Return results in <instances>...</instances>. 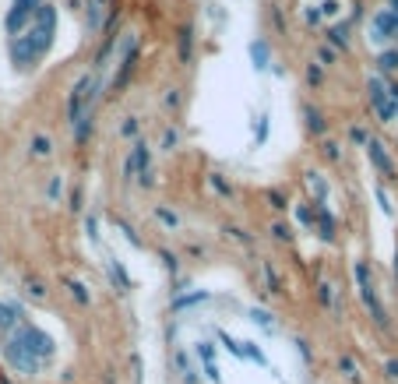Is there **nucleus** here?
Returning <instances> with one entry per match:
<instances>
[{"instance_id": "nucleus-1", "label": "nucleus", "mask_w": 398, "mask_h": 384, "mask_svg": "<svg viewBox=\"0 0 398 384\" xmlns=\"http://www.w3.org/2000/svg\"><path fill=\"white\" fill-rule=\"evenodd\" d=\"M53 25H57V11L50 4H39V11L29 22V32L11 39V60L18 68H32L53 46Z\"/></svg>"}, {"instance_id": "nucleus-2", "label": "nucleus", "mask_w": 398, "mask_h": 384, "mask_svg": "<svg viewBox=\"0 0 398 384\" xmlns=\"http://www.w3.org/2000/svg\"><path fill=\"white\" fill-rule=\"evenodd\" d=\"M92 103H96V75H82L78 85L71 89V103H68V117L75 127L85 117H92Z\"/></svg>"}, {"instance_id": "nucleus-3", "label": "nucleus", "mask_w": 398, "mask_h": 384, "mask_svg": "<svg viewBox=\"0 0 398 384\" xmlns=\"http://www.w3.org/2000/svg\"><path fill=\"white\" fill-rule=\"evenodd\" d=\"M11 338H15V342H18V345H22V349H25L29 356H36L39 363H46V359L53 356V338H50V335H46L43 328L22 324V328H18V331H15Z\"/></svg>"}, {"instance_id": "nucleus-4", "label": "nucleus", "mask_w": 398, "mask_h": 384, "mask_svg": "<svg viewBox=\"0 0 398 384\" xmlns=\"http://www.w3.org/2000/svg\"><path fill=\"white\" fill-rule=\"evenodd\" d=\"M4 356H8V363H11V366H18L22 373H36V370L43 366V363H39L36 356H29V352H25L15 338H8V342H4Z\"/></svg>"}, {"instance_id": "nucleus-5", "label": "nucleus", "mask_w": 398, "mask_h": 384, "mask_svg": "<svg viewBox=\"0 0 398 384\" xmlns=\"http://www.w3.org/2000/svg\"><path fill=\"white\" fill-rule=\"evenodd\" d=\"M39 11V0H15V8H11V15H8V32H22L25 29V22H32V15Z\"/></svg>"}, {"instance_id": "nucleus-6", "label": "nucleus", "mask_w": 398, "mask_h": 384, "mask_svg": "<svg viewBox=\"0 0 398 384\" xmlns=\"http://www.w3.org/2000/svg\"><path fill=\"white\" fill-rule=\"evenodd\" d=\"M387 89L380 85V78H370V99H373V106H377V113H380V120H391L394 117V106L387 103V96H384Z\"/></svg>"}, {"instance_id": "nucleus-7", "label": "nucleus", "mask_w": 398, "mask_h": 384, "mask_svg": "<svg viewBox=\"0 0 398 384\" xmlns=\"http://www.w3.org/2000/svg\"><path fill=\"white\" fill-rule=\"evenodd\" d=\"M250 57H254V68H261V71H264V68L271 64L268 43H264V39H254V43H250Z\"/></svg>"}, {"instance_id": "nucleus-8", "label": "nucleus", "mask_w": 398, "mask_h": 384, "mask_svg": "<svg viewBox=\"0 0 398 384\" xmlns=\"http://www.w3.org/2000/svg\"><path fill=\"white\" fill-rule=\"evenodd\" d=\"M15 324H18V307L0 303V328H15Z\"/></svg>"}, {"instance_id": "nucleus-9", "label": "nucleus", "mask_w": 398, "mask_h": 384, "mask_svg": "<svg viewBox=\"0 0 398 384\" xmlns=\"http://www.w3.org/2000/svg\"><path fill=\"white\" fill-rule=\"evenodd\" d=\"M366 152H370V159H373L384 173H391V162H387V155L380 152V145H377V141H366Z\"/></svg>"}, {"instance_id": "nucleus-10", "label": "nucleus", "mask_w": 398, "mask_h": 384, "mask_svg": "<svg viewBox=\"0 0 398 384\" xmlns=\"http://www.w3.org/2000/svg\"><path fill=\"white\" fill-rule=\"evenodd\" d=\"M50 152H53L50 138H46V134H36V138H32V155H39V159H43V155H50Z\"/></svg>"}, {"instance_id": "nucleus-11", "label": "nucleus", "mask_w": 398, "mask_h": 384, "mask_svg": "<svg viewBox=\"0 0 398 384\" xmlns=\"http://www.w3.org/2000/svg\"><path fill=\"white\" fill-rule=\"evenodd\" d=\"M307 184H310V191H314L317 198H324V194H328V187H324V180H321L317 173H310V177H307Z\"/></svg>"}, {"instance_id": "nucleus-12", "label": "nucleus", "mask_w": 398, "mask_h": 384, "mask_svg": "<svg viewBox=\"0 0 398 384\" xmlns=\"http://www.w3.org/2000/svg\"><path fill=\"white\" fill-rule=\"evenodd\" d=\"M307 120H310V131H314V134H321V131H324V120H321V113H317V110H307Z\"/></svg>"}, {"instance_id": "nucleus-13", "label": "nucleus", "mask_w": 398, "mask_h": 384, "mask_svg": "<svg viewBox=\"0 0 398 384\" xmlns=\"http://www.w3.org/2000/svg\"><path fill=\"white\" fill-rule=\"evenodd\" d=\"M180 57L184 60L191 57V29H184V36H180Z\"/></svg>"}, {"instance_id": "nucleus-14", "label": "nucleus", "mask_w": 398, "mask_h": 384, "mask_svg": "<svg viewBox=\"0 0 398 384\" xmlns=\"http://www.w3.org/2000/svg\"><path fill=\"white\" fill-rule=\"evenodd\" d=\"M380 68H384V71H391V68H398V50H391V53H384V57H380Z\"/></svg>"}, {"instance_id": "nucleus-15", "label": "nucleus", "mask_w": 398, "mask_h": 384, "mask_svg": "<svg viewBox=\"0 0 398 384\" xmlns=\"http://www.w3.org/2000/svg\"><path fill=\"white\" fill-rule=\"evenodd\" d=\"M345 32H349L345 25H338V29H331V43H335V46H345Z\"/></svg>"}, {"instance_id": "nucleus-16", "label": "nucleus", "mask_w": 398, "mask_h": 384, "mask_svg": "<svg viewBox=\"0 0 398 384\" xmlns=\"http://www.w3.org/2000/svg\"><path fill=\"white\" fill-rule=\"evenodd\" d=\"M155 215H159V219H162L166 226H176V215H173V212H166V208H159Z\"/></svg>"}, {"instance_id": "nucleus-17", "label": "nucleus", "mask_w": 398, "mask_h": 384, "mask_svg": "<svg viewBox=\"0 0 398 384\" xmlns=\"http://www.w3.org/2000/svg\"><path fill=\"white\" fill-rule=\"evenodd\" d=\"M173 145H176V131H166L162 134V148H173Z\"/></svg>"}, {"instance_id": "nucleus-18", "label": "nucleus", "mask_w": 398, "mask_h": 384, "mask_svg": "<svg viewBox=\"0 0 398 384\" xmlns=\"http://www.w3.org/2000/svg\"><path fill=\"white\" fill-rule=\"evenodd\" d=\"M212 187H215V191H219V194H229V187H226V184H222V180H219V177H212Z\"/></svg>"}, {"instance_id": "nucleus-19", "label": "nucleus", "mask_w": 398, "mask_h": 384, "mask_svg": "<svg viewBox=\"0 0 398 384\" xmlns=\"http://www.w3.org/2000/svg\"><path fill=\"white\" fill-rule=\"evenodd\" d=\"M271 205H275V208H285V198H282L278 191H271Z\"/></svg>"}, {"instance_id": "nucleus-20", "label": "nucleus", "mask_w": 398, "mask_h": 384, "mask_svg": "<svg viewBox=\"0 0 398 384\" xmlns=\"http://www.w3.org/2000/svg\"><path fill=\"white\" fill-rule=\"evenodd\" d=\"M134 131H138V120H134V117H131V120H127V124H124V134H134Z\"/></svg>"}, {"instance_id": "nucleus-21", "label": "nucleus", "mask_w": 398, "mask_h": 384, "mask_svg": "<svg viewBox=\"0 0 398 384\" xmlns=\"http://www.w3.org/2000/svg\"><path fill=\"white\" fill-rule=\"evenodd\" d=\"M60 187H64V184H60V177H57V180L50 184V198H57V194H60Z\"/></svg>"}, {"instance_id": "nucleus-22", "label": "nucleus", "mask_w": 398, "mask_h": 384, "mask_svg": "<svg viewBox=\"0 0 398 384\" xmlns=\"http://www.w3.org/2000/svg\"><path fill=\"white\" fill-rule=\"evenodd\" d=\"M254 321H261V324H271V317H268L264 310H254Z\"/></svg>"}]
</instances>
